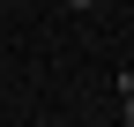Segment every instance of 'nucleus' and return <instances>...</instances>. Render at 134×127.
Here are the masks:
<instances>
[{"instance_id":"1","label":"nucleus","mask_w":134,"mask_h":127,"mask_svg":"<svg viewBox=\"0 0 134 127\" xmlns=\"http://www.w3.org/2000/svg\"><path fill=\"white\" fill-rule=\"evenodd\" d=\"M119 97H127V127H134V67L119 75Z\"/></svg>"},{"instance_id":"2","label":"nucleus","mask_w":134,"mask_h":127,"mask_svg":"<svg viewBox=\"0 0 134 127\" xmlns=\"http://www.w3.org/2000/svg\"><path fill=\"white\" fill-rule=\"evenodd\" d=\"M67 8H97V0H67Z\"/></svg>"}]
</instances>
